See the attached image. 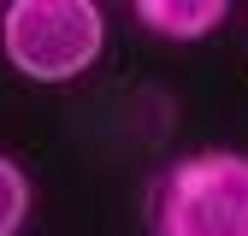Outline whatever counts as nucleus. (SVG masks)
Returning a JSON list of instances; mask_svg holds the SVG:
<instances>
[{"mask_svg": "<svg viewBox=\"0 0 248 236\" xmlns=\"http://www.w3.org/2000/svg\"><path fill=\"white\" fill-rule=\"evenodd\" d=\"M148 236H248V154L195 148L154 171Z\"/></svg>", "mask_w": 248, "mask_h": 236, "instance_id": "1", "label": "nucleus"}, {"mask_svg": "<svg viewBox=\"0 0 248 236\" xmlns=\"http://www.w3.org/2000/svg\"><path fill=\"white\" fill-rule=\"evenodd\" d=\"M0 53L24 83H77L107 53L101 0H0Z\"/></svg>", "mask_w": 248, "mask_h": 236, "instance_id": "2", "label": "nucleus"}, {"mask_svg": "<svg viewBox=\"0 0 248 236\" xmlns=\"http://www.w3.org/2000/svg\"><path fill=\"white\" fill-rule=\"evenodd\" d=\"M130 18L160 42H207L231 18V0H130Z\"/></svg>", "mask_w": 248, "mask_h": 236, "instance_id": "3", "label": "nucleus"}, {"mask_svg": "<svg viewBox=\"0 0 248 236\" xmlns=\"http://www.w3.org/2000/svg\"><path fill=\"white\" fill-rule=\"evenodd\" d=\"M30 206H36V183H30V171L0 154V236H18L30 224Z\"/></svg>", "mask_w": 248, "mask_h": 236, "instance_id": "4", "label": "nucleus"}]
</instances>
